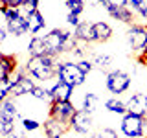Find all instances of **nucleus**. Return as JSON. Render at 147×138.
Returning a JSON list of instances; mask_svg holds the SVG:
<instances>
[{"label":"nucleus","instance_id":"obj_1","mask_svg":"<svg viewBox=\"0 0 147 138\" xmlns=\"http://www.w3.org/2000/svg\"><path fill=\"white\" fill-rule=\"evenodd\" d=\"M44 46H46V55L52 57H61V55H68L76 46V39H74V31L63 30V28H52L42 35Z\"/></svg>","mask_w":147,"mask_h":138},{"label":"nucleus","instance_id":"obj_2","mask_svg":"<svg viewBox=\"0 0 147 138\" xmlns=\"http://www.w3.org/2000/svg\"><path fill=\"white\" fill-rule=\"evenodd\" d=\"M57 57L52 55H40V57H28V61L24 63V68L28 72V76H31L35 81H40L42 85L46 83H53L57 79Z\"/></svg>","mask_w":147,"mask_h":138},{"label":"nucleus","instance_id":"obj_3","mask_svg":"<svg viewBox=\"0 0 147 138\" xmlns=\"http://www.w3.org/2000/svg\"><path fill=\"white\" fill-rule=\"evenodd\" d=\"M55 70H57V79L66 83V85H70V87H74V89L85 85V81H86V76L79 70V66H77L76 61L59 59Z\"/></svg>","mask_w":147,"mask_h":138},{"label":"nucleus","instance_id":"obj_4","mask_svg":"<svg viewBox=\"0 0 147 138\" xmlns=\"http://www.w3.org/2000/svg\"><path fill=\"white\" fill-rule=\"evenodd\" d=\"M132 85V77L129 76V74L125 70H110L105 74V89H107L112 96H121L125 94V92H129V89H131Z\"/></svg>","mask_w":147,"mask_h":138},{"label":"nucleus","instance_id":"obj_5","mask_svg":"<svg viewBox=\"0 0 147 138\" xmlns=\"http://www.w3.org/2000/svg\"><path fill=\"white\" fill-rule=\"evenodd\" d=\"M127 44L129 48L134 52L138 57L144 55V52L147 50V26L144 24H131L127 28V33H125Z\"/></svg>","mask_w":147,"mask_h":138},{"label":"nucleus","instance_id":"obj_6","mask_svg":"<svg viewBox=\"0 0 147 138\" xmlns=\"http://www.w3.org/2000/svg\"><path fill=\"white\" fill-rule=\"evenodd\" d=\"M145 127H147L145 118L134 116V114H129V112L119 120V131L125 138H144Z\"/></svg>","mask_w":147,"mask_h":138},{"label":"nucleus","instance_id":"obj_7","mask_svg":"<svg viewBox=\"0 0 147 138\" xmlns=\"http://www.w3.org/2000/svg\"><path fill=\"white\" fill-rule=\"evenodd\" d=\"M76 103H72V101H53V103H50V109H48V116L57 120L59 123H64V125L70 127V122L74 118V114L77 112Z\"/></svg>","mask_w":147,"mask_h":138},{"label":"nucleus","instance_id":"obj_8","mask_svg":"<svg viewBox=\"0 0 147 138\" xmlns=\"http://www.w3.org/2000/svg\"><path fill=\"white\" fill-rule=\"evenodd\" d=\"M92 129H94V114L79 109L70 122V131L79 136H88L92 133Z\"/></svg>","mask_w":147,"mask_h":138},{"label":"nucleus","instance_id":"obj_9","mask_svg":"<svg viewBox=\"0 0 147 138\" xmlns=\"http://www.w3.org/2000/svg\"><path fill=\"white\" fill-rule=\"evenodd\" d=\"M127 112L140 118H147V94L145 92H134L125 99Z\"/></svg>","mask_w":147,"mask_h":138},{"label":"nucleus","instance_id":"obj_10","mask_svg":"<svg viewBox=\"0 0 147 138\" xmlns=\"http://www.w3.org/2000/svg\"><path fill=\"white\" fill-rule=\"evenodd\" d=\"M103 9L114 18V20H119V22H123V24H127V26L134 24V13H132L127 6H114V4H110L109 0H105Z\"/></svg>","mask_w":147,"mask_h":138},{"label":"nucleus","instance_id":"obj_11","mask_svg":"<svg viewBox=\"0 0 147 138\" xmlns=\"http://www.w3.org/2000/svg\"><path fill=\"white\" fill-rule=\"evenodd\" d=\"M48 89H50V103H53V101H72L74 90H76L74 87L66 85V83H63L59 79H55Z\"/></svg>","mask_w":147,"mask_h":138},{"label":"nucleus","instance_id":"obj_12","mask_svg":"<svg viewBox=\"0 0 147 138\" xmlns=\"http://www.w3.org/2000/svg\"><path fill=\"white\" fill-rule=\"evenodd\" d=\"M35 79L31 76H28V74H24V76L18 79L15 85H13V89H11V96L9 98H24V96H30L31 94V90L35 89Z\"/></svg>","mask_w":147,"mask_h":138},{"label":"nucleus","instance_id":"obj_13","mask_svg":"<svg viewBox=\"0 0 147 138\" xmlns=\"http://www.w3.org/2000/svg\"><path fill=\"white\" fill-rule=\"evenodd\" d=\"M74 39L77 44H94L96 37H94V30H92V22H85L83 20L77 28H74Z\"/></svg>","mask_w":147,"mask_h":138},{"label":"nucleus","instance_id":"obj_14","mask_svg":"<svg viewBox=\"0 0 147 138\" xmlns=\"http://www.w3.org/2000/svg\"><path fill=\"white\" fill-rule=\"evenodd\" d=\"M42 129H44V136L46 138H63L68 131H70V127H68V125L59 123L57 120H53V118H50V116L44 120Z\"/></svg>","mask_w":147,"mask_h":138},{"label":"nucleus","instance_id":"obj_15","mask_svg":"<svg viewBox=\"0 0 147 138\" xmlns=\"http://www.w3.org/2000/svg\"><path fill=\"white\" fill-rule=\"evenodd\" d=\"M18 66H20V64H18L15 55L2 53V55H0V81L9 79V77L15 74V70H17Z\"/></svg>","mask_w":147,"mask_h":138},{"label":"nucleus","instance_id":"obj_16","mask_svg":"<svg viewBox=\"0 0 147 138\" xmlns=\"http://www.w3.org/2000/svg\"><path fill=\"white\" fill-rule=\"evenodd\" d=\"M0 116L13 120V122H20L24 118L20 114V109H18V103L15 101V98H7V99L0 101Z\"/></svg>","mask_w":147,"mask_h":138},{"label":"nucleus","instance_id":"obj_17","mask_svg":"<svg viewBox=\"0 0 147 138\" xmlns=\"http://www.w3.org/2000/svg\"><path fill=\"white\" fill-rule=\"evenodd\" d=\"M6 28L9 31V35L11 37H17V39H20V37H24L30 33V30H28V17L22 13L20 17H17L15 20H9L6 22Z\"/></svg>","mask_w":147,"mask_h":138},{"label":"nucleus","instance_id":"obj_18","mask_svg":"<svg viewBox=\"0 0 147 138\" xmlns=\"http://www.w3.org/2000/svg\"><path fill=\"white\" fill-rule=\"evenodd\" d=\"M92 30H94V37H96V43H109L114 35V30L109 22L105 20H98V22H92Z\"/></svg>","mask_w":147,"mask_h":138},{"label":"nucleus","instance_id":"obj_19","mask_svg":"<svg viewBox=\"0 0 147 138\" xmlns=\"http://www.w3.org/2000/svg\"><path fill=\"white\" fill-rule=\"evenodd\" d=\"M26 53L28 57H40L46 55V46H44V39L42 35H31V39L26 44Z\"/></svg>","mask_w":147,"mask_h":138},{"label":"nucleus","instance_id":"obj_20","mask_svg":"<svg viewBox=\"0 0 147 138\" xmlns=\"http://www.w3.org/2000/svg\"><path fill=\"white\" fill-rule=\"evenodd\" d=\"M44 28H46V18L39 9L28 15V30H30L31 35H39Z\"/></svg>","mask_w":147,"mask_h":138},{"label":"nucleus","instance_id":"obj_21","mask_svg":"<svg viewBox=\"0 0 147 138\" xmlns=\"http://www.w3.org/2000/svg\"><path fill=\"white\" fill-rule=\"evenodd\" d=\"M103 107H105V110H107V112L114 114V116H119V118L127 114V105H125V101L119 99L118 96H112V98H109V99L103 103Z\"/></svg>","mask_w":147,"mask_h":138},{"label":"nucleus","instance_id":"obj_22","mask_svg":"<svg viewBox=\"0 0 147 138\" xmlns=\"http://www.w3.org/2000/svg\"><path fill=\"white\" fill-rule=\"evenodd\" d=\"M98 103H99V98L96 92H85L83 99H81V110H86V112L94 114L98 110Z\"/></svg>","mask_w":147,"mask_h":138},{"label":"nucleus","instance_id":"obj_23","mask_svg":"<svg viewBox=\"0 0 147 138\" xmlns=\"http://www.w3.org/2000/svg\"><path fill=\"white\" fill-rule=\"evenodd\" d=\"M127 7L134 13V17L147 18V0H129Z\"/></svg>","mask_w":147,"mask_h":138},{"label":"nucleus","instance_id":"obj_24","mask_svg":"<svg viewBox=\"0 0 147 138\" xmlns=\"http://www.w3.org/2000/svg\"><path fill=\"white\" fill-rule=\"evenodd\" d=\"M92 63H94V68H98V70L107 74V68L112 64V55H109V53H96L94 57H92Z\"/></svg>","mask_w":147,"mask_h":138},{"label":"nucleus","instance_id":"obj_25","mask_svg":"<svg viewBox=\"0 0 147 138\" xmlns=\"http://www.w3.org/2000/svg\"><path fill=\"white\" fill-rule=\"evenodd\" d=\"M64 6H66V11L72 13V15L81 17V13L85 11V0H64Z\"/></svg>","mask_w":147,"mask_h":138},{"label":"nucleus","instance_id":"obj_26","mask_svg":"<svg viewBox=\"0 0 147 138\" xmlns=\"http://www.w3.org/2000/svg\"><path fill=\"white\" fill-rule=\"evenodd\" d=\"M30 98H33L37 101H50V89L46 85H35V89L30 94Z\"/></svg>","mask_w":147,"mask_h":138},{"label":"nucleus","instance_id":"obj_27","mask_svg":"<svg viewBox=\"0 0 147 138\" xmlns=\"http://www.w3.org/2000/svg\"><path fill=\"white\" fill-rule=\"evenodd\" d=\"M20 125H22V129H24L26 133H35V131H39V129L42 127V123H40L39 120H35V118L24 116V118L20 120Z\"/></svg>","mask_w":147,"mask_h":138},{"label":"nucleus","instance_id":"obj_28","mask_svg":"<svg viewBox=\"0 0 147 138\" xmlns=\"http://www.w3.org/2000/svg\"><path fill=\"white\" fill-rule=\"evenodd\" d=\"M85 138H118V131L112 129V127H103L96 133H90V135L85 136Z\"/></svg>","mask_w":147,"mask_h":138},{"label":"nucleus","instance_id":"obj_29","mask_svg":"<svg viewBox=\"0 0 147 138\" xmlns=\"http://www.w3.org/2000/svg\"><path fill=\"white\" fill-rule=\"evenodd\" d=\"M15 129H17V122L0 116V136H6V135H9V133H13Z\"/></svg>","mask_w":147,"mask_h":138},{"label":"nucleus","instance_id":"obj_30","mask_svg":"<svg viewBox=\"0 0 147 138\" xmlns=\"http://www.w3.org/2000/svg\"><path fill=\"white\" fill-rule=\"evenodd\" d=\"M68 55H70V57H74V59H77V61L86 59V46H85V44H76V46H74V50H72Z\"/></svg>","mask_w":147,"mask_h":138},{"label":"nucleus","instance_id":"obj_31","mask_svg":"<svg viewBox=\"0 0 147 138\" xmlns=\"http://www.w3.org/2000/svg\"><path fill=\"white\" fill-rule=\"evenodd\" d=\"M39 2L40 0H24V6H22L20 9H22V13L28 17L30 13H33V11H37L39 9Z\"/></svg>","mask_w":147,"mask_h":138},{"label":"nucleus","instance_id":"obj_32","mask_svg":"<svg viewBox=\"0 0 147 138\" xmlns=\"http://www.w3.org/2000/svg\"><path fill=\"white\" fill-rule=\"evenodd\" d=\"M77 66H79V70L85 74V76H88V74L94 70V63H92V59H81V61H76Z\"/></svg>","mask_w":147,"mask_h":138},{"label":"nucleus","instance_id":"obj_33","mask_svg":"<svg viewBox=\"0 0 147 138\" xmlns=\"http://www.w3.org/2000/svg\"><path fill=\"white\" fill-rule=\"evenodd\" d=\"M0 4L6 7H15V9H20L24 6V0H0Z\"/></svg>","mask_w":147,"mask_h":138},{"label":"nucleus","instance_id":"obj_34","mask_svg":"<svg viewBox=\"0 0 147 138\" xmlns=\"http://www.w3.org/2000/svg\"><path fill=\"white\" fill-rule=\"evenodd\" d=\"M81 18L79 17H77V15H72V13H66V24L68 26H72V28H77V26H79L81 24Z\"/></svg>","mask_w":147,"mask_h":138},{"label":"nucleus","instance_id":"obj_35","mask_svg":"<svg viewBox=\"0 0 147 138\" xmlns=\"http://www.w3.org/2000/svg\"><path fill=\"white\" fill-rule=\"evenodd\" d=\"M0 138H28V135H26L24 129H15L13 133H9L6 136H0Z\"/></svg>","mask_w":147,"mask_h":138},{"label":"nucleus","instance_id":"obj_36","mask_svg":"<svg viewBox=\"0 0 147 138\" xmlns=\"http://www.w3.org/2000/svg\"><path fill=\"white\" fill-rule=\"evenodd\" d=\"M110 4H114V6H127L129 0H109Z\"/></svg>","mask_w":147,"mask_h":138},{"label":"nucleus","instance_id":"obj_37","mask_svg":"<svg viewBox=\"0 0 147 138\" xmlns=\"http://www.w3.org/2000/svg\"><path fill=\"white\" fill-rule=\"evenodd\" d=\"M138 61H140L142 64H147V50L144 52V55H140V57H138Z\"/></svg>","mask_w":147,"mask_h":138},{"label":"nucleus","instance_id":"obj_38","mask_svg":"<svg viewBox=\"0 0 147 138\" xmlns=\"http://www.w3.org/2000/svg\"><path fill=\"white\" fill-rule=\"evenodd\" d=\"M2 53H4V52H2V48H0V55H2Z\"/></svg>","mask_w":147,"mask_h":138},{"label":"nucleus","instance_id":"obj_39","mask_svg":"<svg viewBox=\"0 0 147 138\" xmlns=\"http://www.w3.org/2000/svg\"><path fill=\"white\" fill-rule=\"evenodd\" d=\"M42 138H46V136H42ZM63 138H64V136H63Z\"/></svg>","mask_w":147,"mask_h":138}]
</instances>
